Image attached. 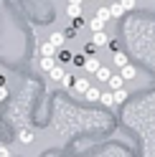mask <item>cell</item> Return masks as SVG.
Segmentation results:
<instances>
[{
	"instance_id": "obj_21",
	"label": "cell",
	"mask_w": 155,
	"mask_h": 157,
	"mask_svg": "<svg viewBox=\"0 0 155 157\" xmlns=\"http://www.w3.org/2000/svg\"><path fill=\"white\" fill-rule=\"evenodd\" d=\"M127 96H130V94H127V89H120V91H114V104H122L125 99H127Z\"/></svg>"
},
{
	"instance_id": "obj_20",
	"label": "cell",
	"mask_w": 155,
	"mask_h": 157,
	"mask_svg": "<svg viewBox=\"0 0 155 157\" xmlns=\"http://www.w3.org/2000/svg\"><path fill=\"white\" fill-rule=\"evenodd\" d=\"M66 13H69V18H81V5H69Z\"/></svg>"
},
{
	"instance_id": "obj_7",
	"label": "cell",
	"mask_w": 155,
	"mask_h": 157,
	"mask_svg": "<svg viewBox=\"0 0 155 157\" xmlns=\"http://www.w3.org/2000/svg\"><path fill=\"white\" fill-rule=\"evenodd\" d=\"M89 28H92L94 33H102L104 28H107V21H102V18H97V15H94V18H92V23H89Z\"/></svg>"
},
{
	"instance_id": "obj_4",
	"label": "cell",
	"mask_w": 155,
	"mask_h": 157,
	"mask_svg": "<svg viewBox=\"0 0 155 157\" xmlns=\"http://www.w3.org/2000/svg\"><path fill=\"white\" fill-rule=\"evenodd\" d=\"M107 84H109V89H112V91H120V89H125V86H122V84H125L122 74H112V78H109Z\"/></svg>"
},
{
	"instance_id": "obj_29",
	"label": "cell",
	"mask_w": 155,
	"mask_h": 157,
	"mask_svg": "<svg viewBox=\"0 0 155 157\" xmlns=\"http://www.w3.org/2000/svg\"><path fill=\"white\" fill-rule=\"evenodd\" d=\"M69 5H81V0H69Z\"/></svg>"
},
{
	"instance_id": "obj_13",
	"label": "cell",
	"mask_w": 155,
	"mask_h": 157,
	"mask_svg": "<svg viewBox=\"0 0 155 157\" xmlns=\"http://www.w3.org/2000/svg\"><path fill=\"white\" fill-rule=\"evenodd\" d=\"M84 99H89V101H99V99H102V91H99V89H94V86H89V91L84 94Z\"/></svg>"
},
{
	"instance_id": "obj_8",
	"label": "cell",
	"mask_w": 155,
	"mask_h": 157,
	"mask_svg": "<svg viewBox=\"0 0 155 157\" xmlns=\"http://www.w3.org/2000/svg\"><path fill=\"white\" fill-rule=\"evenodd\" d=\"M120 74H122L125 81H127V78H135V76H137V68H135L132 63H127V66H122V68H120Z\"/></svg>"
},
{
	"instance_id": "obj_3",
	"label": "cell",
	"mask_w": 155,
	"mask_h": 157,
	"mask_svg": "<svg viewBox=\"0 0 155 157\" xmlns=\"http://www.w3.org/2000/svg\"><path fill=\"white\" fill-rule=\"evenodd\" d=\"M109 41H112V38L107 36V31H102V33H94V36H92V43H97L99 48H102V46H109Z\"/></svg>"
},
{
	"instance_id": "obj_27",
	"label": "cell",
	"mask_w": 155,
	"mask_h": 157,
	"mask_svg": "<svg viewBox=\"0 0 155 157\" xmlns=\"http://www.w3.org/2000/svg\"><path fill=\"white\" fill-rule=\"evenodd\" d=\"M109 48H112L114 53H120V43H117V41H109Z\"/></svg>"
},
{
	"instance_id": "obj_18",
	"label": "cell",
	"mask_w": 155,
	"mask_h": 157,
	"mask_svg": "<svg viewBox=\"0 0 155 157\" xmlns=\"http://www.w3.org/2000/svg\"><path fill=\"white\" fill-rule=\"evenodd\" d=\"M97 18H102V21H112V10H109V8H99V10H97Z\"/></svg>"
},
{
	"instance_id": "obj_1",
	"label": "cell",
	"mask_w": 155,
	"mask_h": 157,
	"mask_svg": "<svg viewBox=\"0 0 155 157\" xmlns=\"http://www.w3.org/2000/svg\"><path fill=\"white\" fill-rule=\"evenodd\" d=\"M56 66H59V61H56V56H41V71L51 74Z\"/></svg>"
},
{
	"instance_id": "obj_15",
	"label": "cell",
	"mask_w": 155,
	"mask_h": 157,
	"mask_svg": "<svg viewBox=\"0 0 155 157\" xmlns=\"http://www.w3.org/2000/svg\"><path fill=\"white\" fill-rule=\"evenodd\" d=\"M48 76H51V78H54V81H59V84H61V78L66 76V71H64V66L59 63V66H56V68H54V71H51V74H48Z\"/></svg>"
},
{
	"instance_id": "obj_11",
	"label": "cell",
	"mask_w": 155,
	"mask_h": 157,
	"mask_svg": "<svg viewBox=\"0 0 155 157\" xmlns=\"http://www.w3.org/2000/svg\"><path fill=\"white\" fill-rule=\"evenodd\" d=\"M102 106H114V91H102Z\"/></svg>"
},
{
	"instance_id": "obj_10",
	"label": "cell",
	"mask_w": 155,
	"mask_h": 157,
	"mask_svg": "<svg viewBox=\"0 0 155 157\" xmlns=\"http://www.w3.org/2000/svg\"><path fill=\"white\" fill-rule=\"evenodd\" d=\"M56 53H59V48H56L54 43H41V56H56Z\"/></svg>"
},
{
	"instance_id": "obj_16",
	"label": "cell",
	"mask_w": 155,
	"mask_h": 157,
	"mask_svg": "<svg viewBox=\"0 0 155 157\" xmlns=\"http://www.w3.org/2000/svg\"><path fill=\"white\" fill-rule=\"evenodd\" d=\"M94 76H97V78H99V81H109V78H112V71H109V68H107V66H102V68H99V71H97Z\"/></svg>"
},
{
	"instance_id": "obj_30",
	"label": "cell",
	"mask_w": 155,
	"mask_h": 157,
	"mask_svg": "<svg viewBox=\"0 0 155 157\" xmlns=\"http://www.w3.org/2000/svg\"><path fill=\"white\" fill-rule=\"evenodd\" d=\"M99 3H104V0H99Z\"/></svg>"
},
{
	"instance_id": "obj_6",
	"label": "cell",
	"mask_w": 155,
	"mask_h": 157,
	"mask_svg": "<svg viewBox=\"0 0 155 157\" xmlns=\"http://www.w3.org/2000/svg\"><path fill=\"white\" fill-rule=\"evenodd\" d=\"M74 91L84 96L86 91H89V81H86V78H76V81H74Z\"/></svg>"
},
{
	"instance_id": "obj_26",
	"label": "cell",
	"mask_w": 155,
	"mask_h": 157,
	"mask_svg": "<svg viewBox=\"0 0 155 157\" xmlns=\"http://www.w3.org/2000/svg\"><path fill=\"white\" fill-rule=\"evenodd\" d=\"M8 99V86H0V101Z\"/></svg>"
},
{
	"instance_id": "obj_19",
	"label": "cell",
	"mask_w": 155,
	"mask_h": 157,
	"mask_svg": "<svg viewBox=\"0 0 155 157\" xmlns=\"http://www.w3.org/2000/svg\"><path fill=\"white\" fill-rule=\"evenodd\" d=\"M114 63H117V66L122 68V66H127V63H130V58H127V56H125V53L120 51V53H114Z\"/></svg>"
},
{
	"instance_id": "obj_28",
	"label": "cell",
	"mask_w": 155,
	"mask_h": 157,
	"mask_svg": "<svg viewBox=\"0 0 155 157\" xmlns=\"http://www.w3.org/2000/svg\"><path fill=\"white\" fill-rule=\"evenodd\" d=\"M74 33H76V28H74V25H71V28H66V33H64V36H66V38H71V36H74Z\"/></svg>"
},
{
	"instance_id": "obj_17",
	"label": "cell",
	"mask_w": 155,
	"mask_h": 157,
	"mask_svg": "<svg viewBox=\"0 0 155 157\" xmlns=\"http://www.w3.org/2000/svg\"><path fill=\"white\" fill-rule=\"evenodd\" d=\"M109 10H112V18H122L125 13H127V10H125V8H122V3H114V5L109 8Z\"/></svg>"
},
{
	"instance_id": "obj_23",
	"label": "cell",
	"mask_w": 155,
	"mask_h": 157,
	"mask_svg": "<svg viewBox=\"0 0 155 157\" xmlns=\"http://www.w3.org/2000/svg\"><path fill=\"white\" fill-rule=\"evenodd\" d=\"M97 48H99L97 43H86V46H84V53H86V56H94V53H97Z\"/></svg>"
},
{
	"instance_id": "obj_22",
	"label": "cell",
	"mask_w": 155,
	"mask_h": 157,
	"mask_svg": "<svg viewBox=\"0 0 155 157\" xmlns=\"http://www.w3.org/2000/svg\"><path fill=\"white\" fill-rule=\"evenodd\" d=\"M86 58H89L86 53H74V66H84V63H86Z\"/></svg>"
},
{
	"instance_id": "obj_12",
	"label": "cell",
	"mask_w": 155,
	"mask_h": 157,
	"mask_svg": "<svg viewBox=\"0 0 155 157\" xmlns=\"http://www.w3.org/2000/svg\"><path fill=\"white\" fill-rule=\"evenodd\" d=\"M74 81H76V76L71 71H66V76L61 78V86H64V89H74Z\"/></svg>"
},
{
	"instance_id": "obj_5",
	"label": "cell",
	"mask_w": 155,
	"mask_h": 157,
	"mask_svg": "<svg viewBox=\"0 0 155 157\" xmlns=\"http://www.w3.org/2000/svg\"><path fill=\"white\" fill-rule=\"evenodd\" d=\"M84 68H86V71H89V74H97V71H99V68H102V61H99V58H86V63H84Z\"/></svg>"
},
{
	"instance_id": "obj_9",
	"label": "cell",
	"mask_w": 155,
	"mask_h": 157,
	"mask_svg": "<svg viewBox=\"0 0 155 157\" xmlns=\"http://www.w3.org/2000/svg\"><path fill=\"white\" fill-rule=\"evenodd\" d=\"M64 41H66V36H64V33H51V36H48V43H54L59 51L64 48Z\"/></svg>"
},
{
	"instance_id": "obj_2",
	"label": "cell",
	"mask_w": 155,
	"mask_h": 157,
	"mask_svg": "<svg viewBox=\"0 0 155 157\" xmlns=\"http://www.w3.org/2000/svg\"><path fill=\"white\" fill-rule=\"evenodd\" d=\"M56 61H59L61 66H69V63H74V53L69 51V48H61V51L56 53Z\"/></svg>"
},
{
	"instance_id": "obj_25",
	"label": "cell",
	"mask_w": 155,
	"mask_h": 157,
	"mask_svg": "<svg viewBox=\"0 0 155 157\" xmlns=\"http://www.w3.org/2000/svg\"><path fill=\"white\" fill-rule=\"evenodd\" d=\"M0 157H10V150H8L5 144H0Z\"/></svg>"
},
{
	"instance_id": "obj_14",
	"label": "cell",
	"mask_w": 155,
	"mask_h": 157,
	"mask_svg": "<svg viewBox=\"0 0 155 157\" xmlns=\"http://www.w3.org/2000/svg\"><path fill=\"white\" fill-rule=\"evenodd\" d=\"M18 140H21L23 144H31V142L36 140V137H33V132H31V129H21V134H18Z\"/></svg>"
},
{
	"instance_id": "obj_24",
	"label": "cell",
	"mask_w": 155,
	"mask_h": 157,
	"mask_svg": "<svg viewBox=\"0 0 155 157\" xmlns=\"http://www.w3.org/2000/svg\"><path fill=\"white\" fill-rule=\"evenodd\" d=\"M120 3H122L125 10H135V0H120Z\"/></svg>"
}]
</instances>
